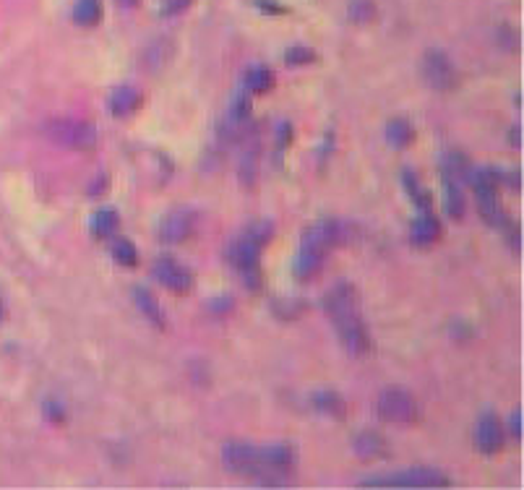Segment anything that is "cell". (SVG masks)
<instances>
[{
  "mask_svg": "<svg viewBox=\"0 0 524 490\" xmlns=\"http://www.w3.org/2000/svg\"><path fill=\"white\" fill-rule=\"evenodd\" d=\"M222 462L233 475L246 477L259 485H285L295 464V454L287 444L256 446L248 441H230L222 449Z\"/></svg>",
  "mask_w": 524,
  "mask_h": 490,
  "instance_id": "6da1fadb",
  "label": "cell"
},
{
  "mask_svg": "<svg viewBox=\"0 0 524 490\" xmlns=\"http://www.w3.org/2000/svg\"><path fill=\"white\" fill-rule=\"evenodd\" d=\"M324 311L329 316V321H332L339 342L345 345V350L350 352L352 358L371 355L373 342L371 334H368V326L363 321V313L358 308V292H355V287L347 285V282L334 285L332 290L326 292Z\"/></svg>",
  "mask_w": 524,
  "mask_h": 490,
  "instance_id": "7a4b0ae2",
  "label": "cell"
},
{
  "mask_svg": "<svg viewBox=\"0 0 524 490\" xmlns=\"http://www.w3.org/2000/svg\"><path fill=\"white\" fill-rule=\"evenodd\" d=\"M347 230H350V225H347V222H339V219H319L316 225L308 227L303 240H300L295 264H292L295 277L303 279V282H311V279L324 269V261L326 256H329V251L337 248L339 243H345Z\"/></svg>",
  "mask_w": 524,
  "mask_h": 490,
  "instance_id": "3957f363",
  "label": "cell"
},
{
  "mask_svg": "<svg viewBox=\"0 0 524 490\" xmlns=\"http://www.w3.org/2000/svg\"><path fill=\"white\" fill-rule=\"evenodd\" d=\"M365 488H449L452 477L436 467H410V470L392 472L363 480Z\"/></svg>",
  "mask_w": 524,
  "mask_h": 490,
  "instance_id": "277c9868",
  "label": "cell"
},
{
  "mask_svg": "<svg viewBox=\"0 0 524 490\" xmlns=\"http://www.w3.org/2000/svg\"><path fill=\"white\" fill-rule=\"evenodd\" d=\"M266 225H253L248 227L243 235H238V238L230 243V248H227V259H230V264L238 269L243 277H246L248 285L256 287V277H259V256H261V243H264L266 238H261V230H264Z\"/></svg>",
  "mask_w": 524,
  "mask_h": 490,
  "instance_id": "5b68a950",
  "label": "cell"
},
{
  "mask_svg": "<svg viewBox=\"0 0 524 490\" xmlns=\"http://www.w3.org/2000/svg\"><path fill=\"white\" fill-rule=\"evenodd\" d=\"M47 136L55 144L73 149V152H89L97 146V128L79 118H55L47 123Z\"/></svg>",
  "mask_w": 524,
  "mask_h": 490,
  "instance_id": "8992f818",
  "label": "cell"
},
{
  "mask_svg": "<svg viewBox=\"0 0 524 490\" xmlns=\"http://www.w3.org/2000/svg\"><path fill=\"white\" fill-rule=\"evenodd\" d=\"M379 418L394 425H412L420 420V407L412 394L402 389H386L379 397Z\"/></svg>",
  "mask_w": 524,
  "mask_h": 490,
  "instance_id": "52a82bcc",
  "label": "cell"
},
{
  "mask_svg": "<svg viewBox=\"0 0 524 490\" xmlns=\"http://www.w3.org/2000/svg\"><path fill=\"white\" fill-rule=\"evenodd\" d=\"M423 81L433 92H454L459 87V73L441 50H431L423 58Z\"/></svg>",
  "mask_w": 524,
  "mask_h": 490,
  "instance_id": "ba28073f",
  "label": "cell"
},
{
  "mask_svg": "<svg viewBox=\"0 0 524 490\" xmlns=\"http://www.w3.org/2000/svg\"><path fill=\"white\" fill-rule=\"evenodd\" d=\"M152 277L173 295H188L193 287V274L186 264H180L173 256H160L152 264Z\"/></svg>",
  "mask_w": 524,
  "mask_h": 490,
  "instance_id": "9c48e42d",
  "label": "cell"
},
{
  "mask_svg": "<svg viewBox=\"0 0 524 490\" xmlns=\"http://www.w3.org/2000/svg\"><path fill=\"white\" fill-rule=\"evenodd\" d=\"M506 444V428L504 423L493 415V412H485L480 415L478 425H475V449L485 457H493L498 451L504 449Z\"/></svg>",
  "mask_w": 524,
  "mask_h": 490,
  "instance_id": "30bf717a",
  "label": "cell"
},
{
  "mask_svg": "<svg viewBox=\"0 0 524 490\" xmlns=\"http://www.w3.org/2000/svg\"><path fill=\"white\" fill-rule=\"evenodd\" d=\"M196 212L193 209H175L160 222V238L167 245L186 243L196 230Z\"/></svg>",
  "mask_w": 524,
  "mask_h": 490,
  "instance_id": "8fae6325",
  "label": "cell"
},
{
  "mask_svg": "<svg viewBox=\"0 0 524 490\" xmlns=\"http://www.w3.org/2000/svg\"><path fill=\"white\" fill-rule=\"evenodd\" d=\"M141 102H144V97H141L139 89L123 84V87L110 92V97H107V110H110L115 118H128V115H133L139 110Z\"/></svg>",
  "mask_w": 524,
  "mask_h": 490,
  "instance_id": "7c38bea8",
  "label": "cell"
},
{
  "mask_svg": "<svg viewBox=\"0 0 524 490\" xmlns=\"http://www.w3.org/2000/svg\"><path fill=\"white\" fill-rule=\"evenodd\" d=\"M410 240L415 248H431L441 240V222L433 214H423L412 222Z\"/></svg>",
  "mask_w": 524,
  "mask_h": 490,
  "instance_id": "4fadbf2b",
  "label": "cell"
},
{
  "mask_svg": "<svg viewBox=\"0 0 524 490\" xmlns=\"http://www.w3.org/2000/svg\"><path fill=\"white\" fill-rule=\"evenodd\" d=\"M133 300H136V305H139V311L144 313L149 321H152L154 326H160V329H165V311L160 308V303L149 295V290H144V287H136L133 290Z\"/></svg>",
  "mask_w": 524,
  "mask_h": 490,
  "instance_id": "5bb4252c",
  "label": "cell"
},
{
  "mask_svg": "<svg viewBox=\"0 0 524 490\" xmlns=\"http://www.w3.org/2000/svg\"><path fill=\"white\" fill-rule=\"evenodd\" d=\"M274 71L269 66H251L246 73V89L251 94H266L274 89Z\"/></svg>",
  "mask_w": 524,
  "mask_h": 490,
  "instance_id": "9a60e30c",
  "label": "cell"
},
{
  "mask_svg": "<svg viewBox=\"0 0 524 490\" xmlns=\"http://www.w3.org/2000/svg\"><path fill=\"white\" fill-rule=\"evenodd\" d=\"M102 19V0H76L73 6V21L79 27H94Z\"/></svg>",
  "mask_w": 524,
  "mask_h": 490,
  "instance_id": "2e32d148",
  "label": "cell"
},
{
  "mask_svg": "<svg viewBox=\"0 0 524 490\" xmlns=\"http://www.w3.org/2000/svg\"><path fill=\"white\" fill-rule=\"evenodd\" d=\"M412 139H415V128H412L407 120L397 118L386 126V141H389L392 146H397V149H405V146H410Z\"/></svg>",
  "mask_w": 524,
  "mask_h": 490,
  "instance_id": "e0dca14e",
  "label": "cell"
},
{
  "mask_svg": "<svg viewBox=\"0 0 524 490\" xmlns=\"http://www.w3.org/2000/svg\"><path fill=\"white\" fill-rule=\"evenodd\" d=\"M115 230H118V212H113V209H102V212H97L92 217V232L97 238L110 240L115 235Z\"/></svg>",
  "mask_w": 524,
  "mask_h": 490,
  "instance_id": "ac0fdd59",
  "label": "cell"
},
{
  "mask_svg": "<svg viewBox=\"0 0 524 490\" xmlns=\"http://www.w3.org/2000/svg\"><path fill=\"white\" fill-rule=\"evenodd\" d=\"M446 212L452 214L454 219L465 214V196H462V188L454 178H446Z\"/></svg>",
  "mask_w": 524,
  "mask_h": 490,
  "instance_id": "d6986e66",
  "label": "cell"
},
{
  "mask_svg": "<svg viewBox=\"0 0 524 490\" xmlns=\"http://www.w3.org/2000/svg\"><path fill=\"white\" fill-rule=\"evenodd\" d=\"M113 243H110V253H113V259L118 261L120 266H136V261H139V253H136V248H133V243H128L126 238H110Z\"/></svg>",
  "mask_w": 524,
  "mask_h": 490,
  "instance_id": "ffe728a7",
  "label": "cell"
},
{
  "mask_svg": "<svg viewBox=\"0 0 524 490\" xmlns=\"http://www.w3.org/2000/svg\"><path fill=\"white\" fill-rule=\"evenodd\" d=\"M355 444H358L355 449H358L360 457H379V454H384V441L376 433H363Z\"/></svg>",
  "mask_w": 524,
  "mask_h": 490,
  "instance_id": "44dd1931",
  "label": "cell"
},
{
  "mask_svg": "<svg viewBox=\"0 0 524 490\" xmlns=\"http://www.w3.org/2000/svg\"><path fill=\"white\" fill-rule=\"evenodd\" d=\"M316 399H319V402H321L319 407L324 412H332V415H337V418H339V415H345V402H342V399H339L337 394H319V397H316Z\"/></svg>",
  "mask_w": 524,
  "mask_h": 490,
  "instance_id": "7402d4cb",
  "label": "cell"
},
{
  "mask_svg": "<svg viewBox=\"0 0 524 490\" xmlns=\"http://www.w3.org/2000/svg\"><path fill=\"white\" fill-rule=\"evenodd\" d=\"M313 58H316V55H313L308 47H295V50L287 53V63H292V66H295V63H313Z\"/></svg>",
  "mask_w": 524,
  "mask_h": 490,
  "instance_id": "603a6c76",
  "label": "cell"
},
{
  "mask_svg": "<svg viewBox=\"0 0 524 490\" xmlns=\"http://www.w3.org/2000/svg\"><path fill=\"white\" fill-rule=\"evenodd\" d=\"M511 433H514V438H519L522 436V415H519V412H514V415H511Z\"/></svg>",
  "mask_w": 524,
  "mask_h": 490,
  "instance_id": "cb8c5ba5",
  "label": "cell"
},
{
  "mask_svg": "<svg viewBox=\"0 0 524 490\" xmlns=\"http://www.w3.org/2000/svg\"><path fill=\"white\" fill-rule=\"evenodd\" d=\"M6 300H3V295H0V324H3V321H6Z\"/></svg>",
  "mask_w": 524,
  "mask_h": 490,
  "instance_id": "d4e9b609",
  "label": "cell"
},
{
  "mask_svg": "<svg viewBox=\"0 0 524 490\" xmlns=\"http://www.w3.org/2000/svg\"><path fill=\"white\" fill-rule=\"evenodd\" d=\"M123 3H126V6H131V3H136V0H123Z\"/></svg>",
  "mask_w": 524,
  "mask_h": 490,
  "instance_id": "484cf974",
  "label": "cell"
}]
</instances>
